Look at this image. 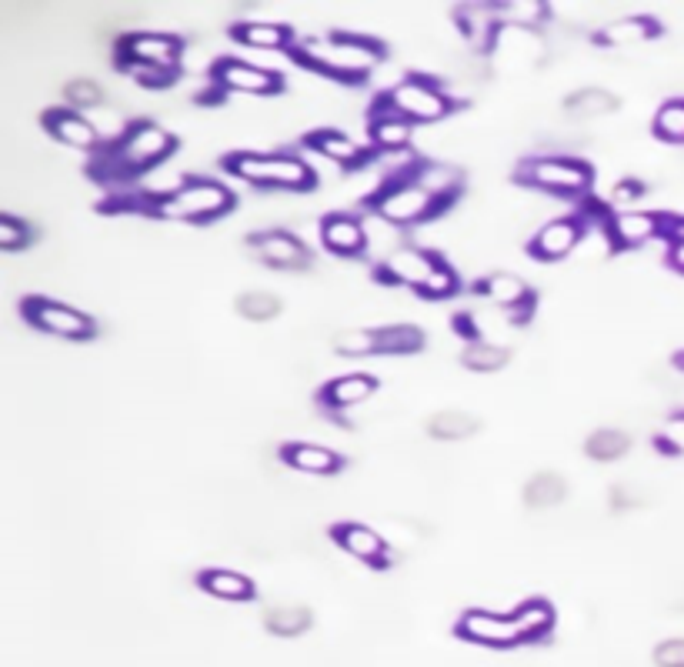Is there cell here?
<instances>
[{
  "label": "cell",
  "instance_id": "obj_38",
  "mask_svg": "<svg viewBox=\"0 0 684 667\" xmlns=\"http://www.w3.org/2000/svg\"><path fill=\"white\" fill-rule=\"evenodd\" d=\"M494 11H498L501 24L531 27L534 21H541L544 17V4H528V0H521V4H494Z\"/></svg>",
  "mask_w": 684,
  "mask_h": 667
},
{
  "label": "cell",
  "instance_id": "obj_46",
  "mask_svg": "<svg viewBox=\"0 0 684 667\" xmlns=\"http://www.w3.org/2000/svg\"><path fill=\"white\" fill-rule=\"evenodd\" d=\"M678 364H681V367H684V354H681V357H678Z\"/></svg>",
  "mask_w": 684,
  "mask_h": 667
},
{
  "label": "cell",
  "instance_id": "obj_10",
  "mask_svg": "<svg viewBox=\"0 0 684 667\" xmlns=\"http://www.w3.org/2000/svg\"><path fill=\"white\" fill-rule=\"evenodd\" d=\"M458 634L484 647H514L524 641L514 614H491V611H468L458 621Z\"/></svg>",
  "mask_w": 684,
  "mask_h": 667
},
{
  "label": "cell",
  "instance_id": "obj_35",
  "mask_svg": "<svg viewBox=\"0 0 684 667\" xmlns=\"http://www.w3.org/2000/svg\"><path fill=\"white\" fill-rule=\"evenodd\" d=\"M237 311H241L247 321H271L281 311V301L271 291H247L237 297Z\"/></svg>",
  "mask_w": 684,
  "mask_h": 667
},
{
  "label": "cell",
  "instance_id": "obj_18",
  "mask_svg": "<svg viewBox=\"0 0 684 667\" xmlns=\"http://www.w3.org/2000/svg\"><path fill=\"white\" fill-rule=\"evenodd\" d=\"M334 537H337V544H341L344 551L361 557V561H374V564L384 561V537L374 534L371 527H364V524H337Z\"/></svg>",
  "mask_w": 684,
  "mask_h": 667
},
{
  "label": "cell",
  "instance_id": "obj_42",
  "mask_svg": "<svg viewBox=\"0 0 684 667\" xmlns=\"http://www.w3.org/2000/svg\"><path fill=\"white\" fill-rule=\"evenodd\" d=\"M654 664L658 667H684V637H671L654 647Z\"/></svg>",
  "mask_w": 684,
  "mask_h": 667
},
{
  "label": "cell",
  "instance_id": "obj_4",
  "mask_svg": "<svg viewBox=\"0 0 684 667\" xmlns=\"http://www.w3.org/2000/svg\"><path fill=\"white\" fill-rule=\"evenodd\" d=\"M234 207V194L211 177H187L181 187L157 201V211L177 221H211Z\"/></svg>",
  "mask_w": 684,
  "mask_h": 667
},
{
  "label": "cell",
  "instance_id": "obj_13",
  "mask_svg": "<svg viewBox=\"0 0 684 667\" xmlns=\"http://www.w3.org/2000/svg\"><path fill=\"white\" fill-rule=\"evenodd\" d=\"M251 244H254V251L264 264L281 267V271H301V267L307 264L304 244L287 231H261V234L251 237Z\"/></svg>",
  "mask_w": 684,
  "mask_h": 667
},
{
  "label": "cell",
  "instance_id": "obj_21",
  "mask_svg": "<svg viewBox=\"0 0 684 667\" xmlns=\"http://www.w3.org/2000/svg\"><path fill=\"white\" fill-rule=\"evenodd\" d=\"M374 394V377L371 374H348V377H334L324 391V401L331 407H354L364 404Z\"/></svg>",
  "mask_w": 684,
  "mask_h": 667
},
{
  "label": "cell",
  "instance_id": "obj_37",
  "mask_svg": "<svg viewBox=\"0 0 684 667\" xmlns=\"http://www.w3.org/2000/svg\"><path fill=\"white\" fill-rule=\"evenodd\" d=\"M334 347H337V354H351V357L374 354V351H378V331H364V327H354V331L337 334L334 337Z\"/></svg>",
  "mask_w": 684,
  "mask_h": 667
},
{
  "label": "cell",
  "instance_id": "obj_20",
  "mask_svg": "<svg viewBox=\"0 0 684 667\" xmlns=\"http://www.w3.org/2000/svg\"><path fill=\"white\" fill-rule=\"evenodd\" d=\"M284 457L287 464H294L297 471H307V474H334L341 467V457L321 444H287Z\"/></svg>",
  "mask_w": 684,
  "mask_h": 667
},
{
  "label": "cell",
  "instance_id": "obj_31",
  "mask_svg": "<svg viewBox=\"0 0 684 667\" xmlns=\"http://www.w3.org/2000/svg\"><path fill=\"white\" fill-rule=\"evenodd\" d=\"M371 137L381 151H401L411 137V121H404L398 114H381L371 127Z\"/></svg>",
  "mask_w": 684,
  "mask_h": 667
},
{
  "label": "cell",
  "instance_id": "obj_43",
  "mask_svg": "<svg viewBox=\"0 0 684 667\" xmlns=\"http://www.w3.org/2000/svg\"><path fill=\"white\" fill-rule=\"evenodd\" d=\"M638 197H641V184H634V181L614 184V191H611V201L614 204H631V201H638Z\"/></svg>",
  "mask_w": 684,
  "mask_h": 667
},
{
  "label": "cell",
  "instance_id": "obj_25",
  "mask_svg": "<svg viewBox=\"0 0 684 667\" xmlns=\"http://www.w3.org/2000/svg\"><path fill=\"white\" fill-rule=\"evenodd\" d=\"M428 431L438 441H464L474 431H481V421L468 411H441L428 421Z\"/></svg>",
  "mask_w": 684,
  "mask_h": 667
},
{
  "label": "cell",
  "instance_id": "obj_14",
  "mask_svg": "<svg viewBox=\"0 0 684 667\" xmlns=\"http://www.w3.org/2000/svg\"><path fill=\"white\" fill-rule=\"evenodd\" d=\"M578 244H581V224L574 221V217H558V221H548L538 234H534L531 254L541 257V261H561V257H568Z\"/></svg>",
  "mask_w": 684,
  "mask_h": 667
},
{
  "label": "cell",
  "instance_id": "obj_24",
  "mask_svg": "<svg viewBox=\"0 0 684 667\" xmlns=\"http://www.w3.org/2000/svg\"><path fill=\"white\" fill-rule=\"evenodd\" d=\"M571 117H604L611 111H618V97L608 94L604 87H581L564 101Z\"/></svg>",
  "mask_w": 684,
  "mask_h": 667
},
{
  "label": "cell",
  "instance_id": "obj_26",
  "mask_svg": "<svg viewBox=\"0 0 684 667\" xmlns=\"http://www.w3.org/2000/svg\"><path fill=\"white\" fill-rule=\"evenodd\" d=\"M234 37L247 47H264V51H277L291 41V31L284 24H267V21H251L234 27Z\"/></svg>",
  "mask_w": 684,
  "mask_h": 667
},
{
  "label": "cell",
  "instance_id": "obj_19",
  "mask_svg": "<svg viewBox=\"0 0 684 667\" xmlns=\"http://www.w3.org/2000/svg\"><path fill=\"white\" fill-rule=\"evenodd\" d=\"M307 144H311L314 151H321L327 161H334V164H361L364 157H368V151H364L354 137L341 134V131H314L307 137Z\"/></svg>",
  "mask_w": 684,
  "mask_h": 667
},
{
  "label": "cell",
  "instance_id": "obj_16",
  "mask_svg": "<svg viewBox=\"0 0 684 667\" xmlns=\"http://www.w3.org/2000/svg\"><path fill=\"white\" fill-rule=\"evenodd\" d=\"M611 241H618L621 247H638V244H648L651 237H658L664 231L661 217L658 214H648V211H624V214H614L611 217Z\"/></svg>",
  "mask_w": 684,
  "mask_h": 667
},
{
  "label": "cell",
  "instance_id": "obj_33",
  "mask_svg": "<svg viewBox=\"0 0 684 667\" xmlns=\"http://www.w3.org/2000/svg\"><path fill=\"white\" fill-rule=\"evenodd\" d=\"M654 134L671 144L684 141V97H671V101H664L658 107V114H654Z\"/></svg>",
  "mask_w": 684,
  "mask_h": 667
},
{
  "label": "cell",
  "instance_id": "obj_12",
  "mask_svg": "<svg viewBox=\"0 0 684 667\" xmlns=\"http://www.w3.org/2000/svg\"><path fill=\"white\" fill-rule=\"evenodd\" d=\"M214 77H217V84L227 87V91H241V94H274L277 87H281L274 71L237 61V57H224V61L214 67Z\"/></svg>",
  "mask_w": 684,
  "mask_h": 667
},
{
  "label": "cell",
  "instance_id": "obj_40",
  "mask_svg": "<svg viewBox=\"0 0 684 667\" xmlns=\"http://www.w3.org/2000/svg\"><path fill=\"white\" fill-rule=\"evenodd\" d=\"M67 101H71L74 107H81V111H87V107H97L104 101V91H101V84H94V81H71L67 84Z\"/></svg>",
  "mask_w": 684,
  "mask_h": 667
},
{
  "label": "cell",
  "instance_id": "obj_34",
  "mask_svg": "<svg viewBox=\"0 0 684 667\" xmlns=\"http://www.w3.org/2000/svg\"><path fill=\"white\" fill-rule=\"evenodd\" d=\"M584 451H588L594 461H618L628 451V434L624 431H611V427H604V431H594L588 437V444H584Z\"/></svg>",
  "mask_w": 684,
  "mask_h": 667
},
{
  "label": "cell",
  "instance_id": "obj_3",
  "mask_svg": "<svg viewBox=\"0 0 684 667\" xmlns=\"http://www.w3.org/2000/svg\"><path fill=\"white\" fill-rule=\"evenodd\" d=\"M227 167H231V174H237L241 181L257 184V187H284V191H307V187H314L311 164H304L301 157H294V154L244 151V154L227 157Z\"/></svg>",
  "mask_w": 684,
  "mask_h": 667
},
{
  "label": "cell",
  "instance_id": "obj_15",
  "mask_svg": "<svg viewBox=\"0 0 684 667\" xmlns=\"http://www.w3.org/2000/svg\"><path fill=\"white\" fill-rule=\"evenodd\" d=\"M321 241L327 251H334V254H361L364 251V244H368V234H364V224L358 221V217H351V214H331V217H324V224H321Z\"/></svg>",
  "mask_w": 684,
  "mask_h": 667
},
{
  "label": "cell",
  "instance_id": "obj_8",
  "mask_svg": "<svg viewBox=\"0 0 684 667\" xmlns=\"http://www.w3.org/2000/svg\"><path fill=\"white\" fill-rule=\"evenodd\" d=\"M521 181L551 194H584L591 187V167L578 157H534L521 167Z\"/></svg>",
  "mask_w": 684,
  "mask_h": 667
},
{
  "label": "cell",
  "instance_id": "obj_1",
  "mask_svg": "<svg viewBox=\"0 0 684 667\" xmlns=\"http://www.w3.org/2000/svg\"><path fill=\"white\" fill-rule=\"evenodd\" d=\"M301 61H307L317 71L341 77V81H361L374 71L381 57V47L358 34H327V37H311L301 44Z\"/></svg>",
  "mask_w": 684,
  "mask_h": 667
},
{
  "label": "cell",
  "instance_id": "obj_45",
  "mask_svg": "<svg viewBox=\"0 0 684 667\" xmlns=\"http://www.w3.org/2000/svg\"><path fill=\"white\" fill-rule=\"evenodd\" d=\"M671 264L678 267V271H684V244H674L671 247Z\"/></svg>",
  "mask_w": 684,
  "mask_h": 667
},
{
  "label": "cell",
  "instance_id": "obj_29",
  "mask_svg": "<svg viewBox=\"0 0 684 667\" xmlns=\"http://www.w3.org/2000/svg\"><path fill=\"white\" fill-rule=\"evenodd\" d=\"M654 34V24L648 17H621V21L608 24L601 31V41L604 44H614V47H624V44H641L648 41Z\"/></svg>",
  "mask_w": 684,
  "mask_h": 667
},
{
  "label": "cell",
  "instance_id": "obj_44",
  "mask_svg": "<svg viewBox=\"0 0 684 667\" xmlns=\"http://www.w3.org/2000/svg\"><path fill=\"white\" fill-rule=\"evenodd\" d=\"M668 441H671V444H678V447H684V414L671 417V421H668Z\"/></svg>",
  "mask_w": 684,
  "mask_h": 667
},
{
  "label": "cell",
  "instance_id": "obj_39",
  "mask_svg": "<svg viewBox=\"0 0 684 667\" xmlns=\"http://www.w3.org/2000/svg\"><path fill=\"white\" fill-rule=\"evenodd\" d=\"M27 241H31V227H27L21 217H14V214L0 217V247H4V251H17V247H24Z\"/></svg>",
  "mask_w": 684,
  "mask_h": 667
},
{
  "label": "cell",
  "instance_id": "obj_28",
  "mask_svg": "<svg viewBox=\"0 0 684 667\" xmlns=\"http://www.w3.org/2000/svg\"><path fill=\"white\" fill-rule=\"evenodd\" d=\"M424 334L414 324H391L378 331V351L381 354H414L421 351Z\"/></svg>",
  "mask_w": 684,
  "mask_h": 667
},
{
  "label": "cell",
  "instance_id": "obj_5",
  "mask_svg": "<svg viewBox=\"0 0 684 667\" xmlns=\"http://www.w3.org/2000/svg\"><path fill=\"white\" fill-rule=\"evenodd\" d=\"M384 271H388L391 281H401L431 297H448L458 287V277H454L451 267L438 261L434 254L421 251V247H398V251H391V257L384 261Z\"/></svg>",
  "mask_w": 684,
  "mask_h": 667
},
{
  "label": "cell",
  "instance_id": "obj_7",
  "mask_svg": "<svg viewBox=\"0 0 684 667\" xmlns=\"http://www.w3.org/2000/svg\"><path fill=\"white\" fill-rule=\"evenodd\" d=\"M384 114H398L411 124H431L441 121L451 111V97L434 87L428 77H404L384 94Z\"/></svg>",
  "mask_w": 684,
  "mask_h": 667
},
{
  "label": "cell",
  "instance_id": "obj_17",
  "mask_svg": "<svg viewBox=\"0 0 684 667\" xmlns=\"http://www.w3.org/2000/svg\"><path fill=\"white\" fill-rule=\"evenodd\" d=\"M47 127H51L57 141L81 147V151H91V147L101 144V131L77 111H51L47 114Z\"/></svg>",
  "mask_w": 684,
  "mask_h": 667
},
{
  "label": "cell",
  "instance_id": "obj_30",
  "mask_svg": "<svg viewBox=\"0 0 684 667\" xmlns=\"http://www.w3.org/2000/svg\"><path fill=\"white\" fill-rule=\"evenodd\" d=\"M564 494H568V484L558 474H538L524 487V501L531 507H554L564 501Z\"/></svg>",
  "mask_w": 684,
  "mask_h": 667
},
{
  "label": "cell",
  "instance_id": "obj_11",
  "mask_svg": "<svg viewBox=\"0 0 684 667\" xmlns=\"http://www.w3.org/2000/svg\"><path fill=\"white\" fill-rule=\"evenodd\" d=\"M121 54L127 64H144V67H161V71H177L181 61V41L174 34H157V31H141L131 34L121 44Z\"/></svg>",
  "mask_w": 684,
  "mask_h": 667
},
{
  "label": "cell",
  "instance_id": "obj_36",
  "mask_svg": "<svg viewBox=\"0 0 684 667\" xmlns=\"http://www.w3.org/2000/svg\"><path fill=\"white\" fill-rule=\"evenodd\" d=\"M508 361H511V351L498 344H474L464 351V364H468L471 371H501Z\"/></svg>",
  "mask_w": 684,
  "mask_h": 667
},
{
  "label": "cell",
  "instance_id": "obj_23",
  "mask_svg": "<svg viewBox=\"0 0 684 667\" xmlns=\"http://www.w3.org/2000/svg\"><path fill=\"white\" fill-rule=\"evenodd\" d=\"M201 587L207 594L221 597V601H247L254 594V584L237 571H204Z\"/></svg>",
  "mask_w": 684,
  "mask_h": 667
},
{
  "label": "cell",
  "instance_id": "obj_2",
  "mask_svg": "<svg viewBox=\"0 0 684 667\" xmlns=\"http://www.w3.org/2000/svg\"><path fill=\"white\" fill-rule=\"evenodd\" d=\"M174 151V137L154 121H137L117 137V144L107 151V174H141L147 167L161 164Z\"/></svg>",
  "mask_w": 684,
  "mask_h": 667
},
{
  "label": "cell",
  "instance_id": "obj_32",
  "mask_svg": "<svg viewBox=\"0 0 684 667\" xmlns=\"http://www.w3.org/2000/svg\"><path fill=\"white\" fill-rule=\"evenodd\" d=\"M514 621H518L524 641H534V637H544L554 624V611L544 601H528L514 611Z\"/></svg>",
  "mask_w": 684,
  "mask_h": 667
},
{
  "label": "cell",
  "instance_id": "obj_27",
  "mask_svg": "<svg viewBox=\"0 0 684 667\" xmlns=\"http://www.w3.org/2000/svg\"><path fill=\"white\" fill-rule=\"evenodd\" d=\"M267 631L277 634V637H297L307 631V624H311V611L301 604H281V607H271L264 617Z\"/></svg>",
  "mask_w": 684,
  "mask_h": 667
},
{
  "label": "cell",
  "instance_id": "obj_6",
  "mask_svg": "<svg viewBox=\"0 0 684 667\" xmlns=\"http://www.w3.org/2000/svg\"><path fill=\"white\" fill-rule=\"evenodd\" d=\"M448 201L451 197L431 194L428 187L411 174V177H404V181L384 184V191L374 197V211H378V217H384L388 224L408 227V224L428 221V217L438 214Z\"/></svg>",
  "mask_w": 684,
  "mask_h": 667
},
{
  "label": "cell",
  "instance_id": "obj_9",
  "mask_svg": "<svg viewBox=\"0 0 684 667\" xmlns=\"http://www.w3.org/2000/svg\"><path fill=\"white\" fill-rule=\"evenodd\" d=\"M24 314L34 327H41L47 334L67 337V341H81V337L94 334L91 317L74 311V307H67V304L47 301V297H31V301H24Z\"/></svg>",
  "mask_w": 684,
  "mask_h": 667
},
{
  "label": "cell",
  "instance_id": "obj_41",
  "mask_svg": "<svg viewBox=\"0 0 684 667\" xmlns=\"http://www.w3.org/2000/svg\"><path fill=\"white\" fill-rule=\"evenodd\" d=\"M127 74L144 87H167L174 81V71H161V67H144V64H127Z\"/></svg>",
  "mask_w": 684,
  "mask_h": 667
},
{
  "label": "cell",
  "instance_id": "obj_22",
  "mask_svg": "<svg viewBox=\"0 0 684 667\" xmlns=\"http://www.w3.org/2000/svg\"><path fill=\"white\" fill-rule=\"evenodd\" d=\"M478 291H484V297H491V301L501 304V307H518V304H524L531 297L528 284H524L521 277L504 274V271L484 277V281L478 284Z\"/></svg>",
  "mask_w": 684,
  "mask_h": 667
}]
</instances>
